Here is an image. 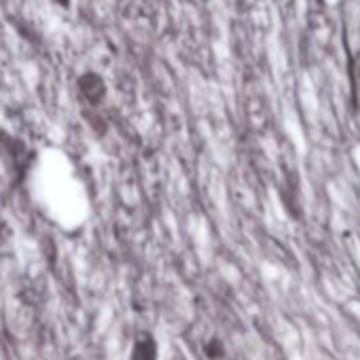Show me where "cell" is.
Here are the masks:
<instances>
[{"label": "cell", "instance_id": "obj_1", "mask_svg": "<svg viewBox=\"0 0 360 360\" xmlns=\"http://www.w3.org/2000/svg\"><path fill=\"white\" fill-rule=\"evenodd\" d=\"M134 360H155V343H153L149 337L140 339V341L136 343Z\"/></svg>", "mask_w": 360, "mask_h": 360}]
</instances>
